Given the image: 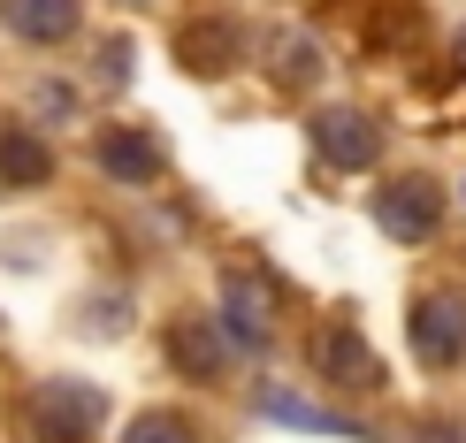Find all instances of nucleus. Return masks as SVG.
Segmentation results:
<instances>
[{
    "mask_svg": "<svg viewBox=\"0 0 466 443\" xmlns=\"http://www.w3.org/2000/svg\"><path fill=\"white\" fill-rule=\"evenodd\" d=\"M107 420V390L100 382H76V375H54L24 398V428L38 443H92Z\"/></svg>",
    "mask_w": 466,
    "mask_h": 443,
    "instance_id": "1",
    "label": "nucleus"
},
{
    "mask_svg": "<svg viewBox=\"0 0 466 443\" xmlns=\"http://www.w3.org/2000/svg\"><path fill=\"white\" fill-rule=\"evenodd\" d=\"M306 138H314V161L329 168H375L382 161V123L360 100H329L306 115Z\"/></svg>",
    "mask_w": 466,
    "mask_h": 443,
    "instance_id": "2",
    "label": "nucleus"
},
{
    "mask_svg": "<svg viewBox=\"0 0 466 443\" xmlns=\"http://www.w3.org/2000/svg\"><path fill=\"white\" fill-rule=\"evenodd\" d=\"M405 329H413V359L436 375H451L466 359V291H420L413 314H405Z\"/></svg>",
    "mask_w": 466,
    "mask_h": 443,
    "instance_id": "3",
    "label": "nucleus"
},
{
    "mask_svg": "<svg viewBox=\"0 0 466 443\" xmlns=\"http://www.w3.org/2000/svg\"><path fill=\"white\" fill-rule=\"evenodd\" d=\"M215 321H222V337L238 344L245 359L276 352V291H268L260 276H245V267H229V276H222V306H215Z\"/></svg>",
    "mask_w": 466,
    "mask_h": 443,
    "instance_id": "4",
    "label": "nucleus"
},
{
    "mask_svg": "<svg viewBox=\"0 0 466 443\" xmlns=\"http://www.w3.org/2000/svg\"><path fill=\"white\" fill-rule=\"evenodd\" d=\"M375 222H382V237H398V245H429L436 229H443V184L436 176H390L375 191Z\"/></svg>",
    "mask_w": 466,
    "mask_h": 443,
    "instance_id": "5",
    "label": "nucleus"
},
{
    "mask_svg": "<svg viewBox=\"0 0 466 443\" xmlns=\"http://www.w3.org/2000/svg\"><path fill=\"white\" fill-rule=\"evenodd\" d=\"M306 359H314V375L329 390H382V359L352 321H321L314 344H306Z\"/></svg>",
    "mask_w": 466,
    "mask_h": 443,
    "instance_id": "6",
    "label": "nucleus"
},
{
    "mask_svg": "<svg viewBox=\"0 0 466 443\" xmlns=\"http://www.w3.org/2000/svg\"><path fill=\"white\" fill-rule=\"evenodd\" d=\"M92 161H100V176L107 184H161V168H168V146L153 138L146 123H100L92 130Z\"/></svg>",
    "mask_w": 466,
    "mask_h": 443,
    "instance_id": "7",
    "label": "nucleus"
},
{
    "mask_svg": "<svg viewBox=\"0 0 466 443\" xmlns=\"http://www.w3.org/2000/svg\"><path fill=\"white\" fill-rule=\"evenodd\" d=\"M168 54H177V69H191V76H229L245 62V24L238 15H191Z\"/></svg>",
    "mask_w": 466,
    "mask_h": 443,
    "instance_id": "8",
    "label": "nucleus"
},
{
    "mask_svg": "<svg viewBox=\"0 0 466 443\" xmlns=\"http://www.w3.org/2000/svg\"><path fill=\"white\" fill-rule=\"evenodd\" d=\"M168 367L184 382H222L229 375V337L215 314H177L168 321Z\"/></svg>",
    "mask_w": 466,
    "mask_h": 443,
    "instance_id": "9",
    "label": "nucleus"
},
{
    "mask_svg": "<svg viewBox=\"0 0 466 443\" xmlns=\"http://www.w3.org/2000/svg\"><path fill=\"white\" fill-rule=\"evenodd\" d=\"M0 24L24 46H69L85 24V0H0Z\"/></svg>",
    "mask_w": 466,
    "mask_h": 443,
    "instance_id": "10",
    "label": "nucleus"
},
{
    "mask_svg": "<svg viewBox=\"0 0 466 443\" xmlns=\"http://www.w3.org/2000/svg\"><path fill=\"white\" fill-rule=\"evenodd\" d=\"M54 184V146L31 123H0V191H38Z\"/></svg>",
    "mask_w": 466,
    "mask_h": 443,
    "instance_id": "11",
    "label": "nucleus"
},
{
    "mask_svg": "<svg viewBox=\"0 0 466 443\" xmlns=\"http://www.w3.org/2000/svg\"><path fill=\"white\" fill-rule=\"evenodd\" d=\"M268 76H276L283 92H306L321 76V46L306 31H268Z\"/></svg>",
    "mask_w": 466,
    "mask_h": 443,
    "instance_id": "12",
    "label": "nucleus"
},
{
    "mask_svg": "<svg viewBox=\"0 0 466 443\" xmlns=\"http://www.w3.org/2000/svg\"><path fill=\"white\" fill-rule=\"evenodd\" d=\"M260 413H268V420H283V428H314V436H352V443L375 436V428H360V420H344V413H314L306 398H290V390H268V398H260Z\"/></svg>",
    "mask_w": 466,
    "mask_h": 443,
    "instance_id": "13",
    "label": "nucleus"
},
{
    "mask_svg": "<svg viewBox=\"0 0 466 443\" xmlns=\"http://www.w3.org/2000/svg\"><path fill=\"white\" fill-rule=\"evenodd\" d=\"M123 443H199V428H191L184 413H161V406H153V413H138V420L123 428Z\"/></svg>",
    "mask_w": 466,
    "mask_h": 443,
    "instance_id": "14",
    "label": "nucleus"
},
{
    "mask_svg": "<svg viewBox=\"0 0 466 443\" xmlns=\"http://www.w3.org/2000/svg\"><path fill=\"white\" fill-rule=\"evenodd\" d=\"M100 76H107V85H123V76H130V46H123V38H107V54H100Z\"/></svg>",
    "mask_w": 466,
    "mask_h": 443,
    "instance_id": "15",
    "label": "nucleus"
},
{
    "mask_svg": "<svg viewBox=\"0 0 466 443\" xmlns=\"http://www.w3.org/2000/svg\"><path fill=\"white\" fill-rule=\"evenodd\" d=\"M413 443H466V428H459V420H420Z\"/></svg>",
    "mask_w": 466,
    "mask_h": 443,
    "instance_id": "16",
    "label": "nucleus"
},
{
    "mask_svg": "<svg viewBox=\"0 0 466 443\" xmlns=\"http://www.w3.org/2000/svg\"><path fill=\"white\" fill-rule=\"evenodd\" d=\"M451 54H459V69H466V31H459V38H451Z\"/></svg>",
    "mask_w": 466,
    "mask_h": 443,
    "instance_id": "17",
    "label": "nucleus"
}]
</instances>
